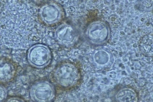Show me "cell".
<instances>
[{
  "mask_svg": "<svg viewBox=\"0 0 153 102\" xmlns=\"http://www.w3.org/2000/svg\"><path fill=\"white\" fill-rule=\"evenodd\" d=\"M38 16L42 23L47 26H53L62 21L65 17V12L59 4L50 2L42 6Z\"/></svg>",
  "mask_w": 153,
  "mask_h": 102,
  "instance_id": "277c9868",
  "label": "cell"
},
{
  "mask_svg": "<svg viewBox=\"0 0 153 102\" xmlns=\"http://www.w3.org/2000/svg\"><path fill=\"white\" fill-rule=\"evenodd\" d=\"M6 102H26V101L24 99H22V98L19 97H9L8 98L6 99L5 101Z\"/></svg>",
  "mask_w": 153,
  "mask_h": 102,
  "instance_id": "7c38bea8",
  "label": "cell"
},
{
  "mask_svg": "<svg viewBox=\"0 0 153 102\" xmlns=\"http://www.w3.org/2000/svg\"><path fill=\"white\" fill-rule=\"evenodd\" d=\"M0 81L6 83L12 81L17 74V66L10 59L3 57L1 59Z\"/></svg>",
  "mask_w": 153,
  "mask_h": 102,
  "instance_id": "ba28073f",
  "label": "cell"
},
{
  "mask_svg": "<svg viewBox=\"0 0 153 102\" xmlns=\"http://www.w3.org/2000/svg\"><path fill=\"white\" fill-rule=\"evenodd\" d=\"M29 95L34 102H52L55 99L56 91L52 83L47 81H40L32 85Z\"/></svg>",
  "mask_w": 153,
  "mask_h": 102,
  "instance_id": "5b68a950",
  "label": "cell"
},
{
  "mask_svg": "<svg viewBox=\"0 0 153 102\" xmlns=\"http://www.w3.org/2000/svg\"><path fill=\"white\" fill-rule=\"evenodd\" d=\"M91 61L93 66L98 69H106L111 67L113 64L114 56L107 49H97L92 52Z\"/></svg>",
  "mask_w": 153,
  "mask_h": 102,
  "instance_id": "52a82bcc",
  "label": "cell"
},
{
  "mask_svg": "<svg viewBox=\"0 0 153 102\" xmlns=\"http://www.w3.org/2000/svg\"><path fill=\"white\" fill-rule=\"evenodd\" d=\"M52 54L50 49L43 44H36L30 48L27 59L31 66L37 69H43L50 64Z\"/></svg>",
  "mask_w": 153,
  "mask_h": 102,
  "instance_id": "3957f363",
  "label": "cell"
},
{
  "mask_svg": "<svg viewBox=\"0 0 153 102\" xmlns=\"http://www.w3.org/2000/svg\"><path fill=\"white\" fill-rule=\"evenodd\" d=\"M51 77L57 87L65 90L76 87L82 80L80 67L75 62L68 61L59 63L53 71Z\"/></svg>",
  "mask_w": 153,
  "mask_h": 102,
  "instance_id": "6da1fadb",
  "label": "cell"
},
{
  "mask_svg": "<svg viewBox=\"0 0 153 102\" xmlns=\"http://www.w3.org/2000/svg\"><path fill=\"white\" fill-rule=\"evenodd\" d=\"M86 38L92 45H101L106 43L111 37V29L104 21H92L85 30Z\"/></svg>",
  "mask_w": 153,
  "mask_h": 102,
  "instance_id": "7a4b0ae2",
  "label": "cell"
},
{
  "mask_svg": "<svg viewBox=\"0 0 153 102\" xmlns=\"http://www.w3.org/2000/svg\"><path fill=\"white\" fill-rule=\"evenodd\" d=\"M7 91L3 86L1 85V102L4 101L7 99Z\"/></svg>",
  "mask_w": 153,
  "mask_h": 102,
  "instance_id": "8fae6325",
  "label": "cell"
},
{
  "mask_svg": "<svg viewBox=\"0 0 153 102\" xmlns=\"http://www.w3.org/2000/svg\"><path fill=\"white\" fill-rule=\"evenodd\" d=\"M55 39L60 45L65 47L73 46L78 41L79 33L72 24L62 23L55 30Z\"/></svg>",
  "mask_w": 153,
  "mask_h": 102,
  "instance_id": "8992f818",
  "label": "cell"
},
{
  "mask_svg": "<svg viewBox=\"0 0 153 102\" xmlns=\"http://www.w3.org/2000/svg\"><path fill=\"white\" fill-rule=\"evenodd\" d=\"M152 35L143 37L139 42V47L141 53L146 57H152L153 54V40Z\"/></svg>",
  "mask_w": 153,
  "mask_h": 102,
  "instance_id": "30bf717a",
  "label": "cell"
},
{
  "mask_svg": "<svg viewBox=\"0 0 153 102\" xmlns=\"http://www.w3.org/2000/svg\"><path fill=\"white\" fill-rule=\"evenodd\" d=\"M117 102H136L138 100L137 92L130 87L120 88L115 95Z\"/></svg>",
  "mask_w": 153,
  "mask_h": 102,
  "instance_id": "9c48e42d",
  "label": "cell"
}]
</instances>
